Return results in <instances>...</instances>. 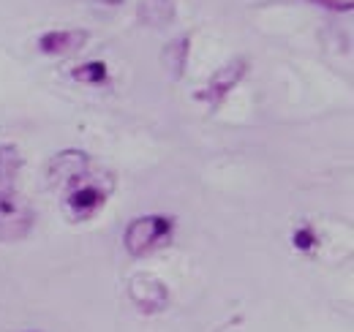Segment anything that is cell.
Segmentation results:
<instances>
[{
	"label": "cell",
	"instance_id": "cell-1",
	"mask_svg": "<svg viewBox=\"0 0 354 332\" xmlns=\"http://www.w3.org/2000/svg\"><path fill=\"white\" fill-rule=\"evenodd\" d=\"M63 191H66V208L71 212V218L88 221L106 205L109 191H112V180H104V172H95L90 166L85 174L71 180Z\"/></svg>",
	"mask_w": 354,
	"mask_h": 332
},
{
	"label": "cell",
	"instance_id": "cell-2",
	"mask_svg": "<svg viewBox=\"0 0 354 332\" xmlns=\"http://www.w3.org/2000/svg\"><path fill=\"white\" fill-rule=\"evenodd\" d=\"M175 234V221L167 215H139L123 232V246L133 259L150 256L156 250L167 248Z\"/></svg>",
	"mask_w": 354,
	"mask_h": 332
},
{
	"label": "cell",
	"instance_id": "cell-3",
	"mask_svg": "<svg viewBox=\"0 0 354 332\" xmlns=\"http://www.w3.org/2000/svg\"><path fill=\"white\" fill-rule=\"evenodd\" d=\"M36 223L33 205L14 188H0V243H17L30 234Z\"/></svg>",
	"mask_w": 354,
	"mask_h": 332
},
{
	"label": "cell",
	"instance_id": "cell-4",
	"mask_svg": "<svg viewBox=\"0 0 354 332\" xmlns=\"http://www.w3.org/2000/svg\"><path fill=\"white\" fill-rule=\"evenodd\" d=\"M129 297L142 313H161L169 305V289L150 273H136L129 278Z\"/></svg>",
	"mask_w": 354,
	"mask_h": 332
},
{
	"label": "cell",
	"instance_id": "cell-5",
	"mask_svg": "<svg viewBox=\"0 0 354 332\" xmlns=\"http://www.w3.org/2000/svg\"><path fill=\"white\" fill-rule=\"evenodd\" d=\"M245 71H248V60H245V57H237V60L226 63L223 68H218V71L210 77L207 87H205V90H199V95H196V98L207 101L210 107H218L223 98L234 90V84L245 77Z\"/></svg>",
	"mask_w": 354,
	"mask_h": 332
},
{
	"label": "cell",
	"instance_id": "cell-6",
	"mask_svg": "<svg viewBox=\"0 0 354 332\" xmlns=\"http://www.w3.org/2000/svg\"><path fill=\"white\" fill-rule=\"evenodd\" d=\"M88 42L85 30H46L44 36L39 39V49L44 55L60 57V55H71L77 49H82Z\"/></svg>",
	"mask_w": 354,
	"mask_h": 332
},
{
	"label": "cell",
	"instance_id": "cell-7",
	"mask_svg": "<svg viewBox=\"0 0 354 332\" xmlns=\"http://www.w3.org/2000/svg\"><path fill=\"white\" fill-rule=\"evenodd\" d=\"M139 19L150 28H167L175 19V0H142Z\"/></svg>",
	"mask_w": 354,
	"mask_h": 332
},
{
	"label": "cell",
	"instance_id": "cell-8",
	"mask_svg": "<svg viewBox=\"0 0 354 332\" xmlns=\"http://www.w3.org/2000/svg\"><path fill=\"white\" fill-rule=\"evenodd\" d=\"M188 46H191V36H180V39H175V42L167 46V52H164V63L169 66V71H172V77H175V80L185 71Z\"/></svg>",
	"mask_w": 354,
	"mask_h": 332
},
{
	"label": "cell",
	"instance_id": "cell-9",
	"mask_svg": "<svg viewBox=\"0 0 354 332\" xmlns=\"http://www.w3.org/2000/svg\"><path fill=\"white\" fill-rule=\"evenodd\" d=\"M71 77L82 84H104L109 80V71H106V66H104L101 60H90V63L77 66V68L71 71Z\"/></svg>",
	"mask_w": 354,
	"mask_h": 332
},
{
	"label": "cell",
	"instance_id": "cell-10",
	"mask_svg": "<svg viewBox=\"0 0 354 332\" xmlns=\"http://www.w3.org/2000/svg\"><path fill=\"white\" fill-rule=\"evenodd\" d=\"M292 243H295V248H297V250H313L316 246H319V240H316V232H313L310 226H300V229L295 232Z\"/></svg>",
	"mask_w": 354,
	"mask_h": 332
},
{
	"label": "cell",
	"instance_id": "cell-11",
	"mask_svg": "<svg viewBox=\"0 0 354 332\" xmlns=\"http://www.w3.org/2000/svg\"><path fill=\"white\" fill-rule=\"evenodd\" d=\"M316 6H324V8H333V11H349L354 0H310Z\"/></svg>",
	"mask_w": 354,
	"mask_h": 332
},
{
	"label": "cell",
	"instance_id": "cell-12",
	"mask_svg": "<svg viewBox=\"0 0 354 332\" xmlns=\"http://www.w3.org/2000/svg\"><path fill=\"white\" fill-rule=\"evenodd\" d=\"M28 332H36V330H28Z\"/></svg>",
	"mask_w": 354,
	"mask_h": 332
}]
</instances>
